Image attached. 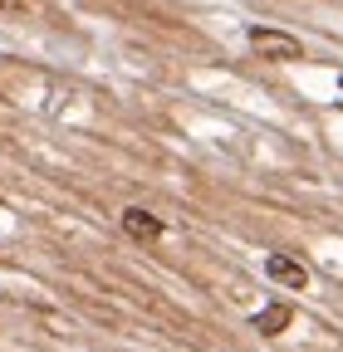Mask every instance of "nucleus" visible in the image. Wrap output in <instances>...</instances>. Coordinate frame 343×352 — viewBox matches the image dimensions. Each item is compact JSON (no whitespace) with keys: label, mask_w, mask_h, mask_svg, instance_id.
Returning a JSON list of instances; mask_svg holds the SVG:
<instances>
[{"label":"nucleus","mask_w":343,"mask_h":352,"mask_svg":"<svg viewBox=\"0 0 343 352\" xmlns=\"http://www.w3.org/2000/svg\"><path fill=\"white\" fill-rule=\"evenodd\" d=\"M245 39H250V50L260 54V59H280V64L304 59V44H299L294 34H284V30H265V25H255Z\"/></svg>","instance_id":"1"},{"label":"nucleus","mask_w":343,"mask_h":352,"mask_svg":"<svg viewBox=\"0 0 343 352\" xmlns=\"http://www.w3.org/2000/svg\"><path fill=\"white\" fill-rule=\"evenodd\" d=\"M265 274L280 284V289H309V270H304V264H299V259H289V254H270L265 259Z\"/></svg>","instance_id":"2"},{"label":"nucleus","mask_w":343,"mask_h":352,"mask_svg":"<svg viewBox=\"0 0 343 352\" xmlns=\"http://www.w3.org/2000/svg\"><path fill=\"white\" fill-rule=\"evenodd\" d=\"M123 230L133 240H143V245H152V240H162V220L152 210H143V206H127L123 210Z\"/></svg>","instance_id":"3"},{"label":"nucleus","mask_w":343,"mask_h":352,"mask_svg":"<svg viewBox=\"0 0 343 352\" xmlns=\"http://www.w3.org/2000/svg\"><path fill=\"white\" fill-rule=\"evenodd\" d=\"M289 323H294L289 303H275V308H265V314H255V333H284Z\"/></svg>","instance_id":"4"},{"label":"nucleus","mask_w":343,"mask_h":352,"mask_svg":"<svg viewBox=\"0 0 343 352\" xmlns=\"http://www.w3.org/2000/svg\"><path fill=\"white\" fill-rule=\"evenodd\" d=\"M25 6V0H0V10H20Z\"/></svg>","instance_id":"5"}]
</instances>
